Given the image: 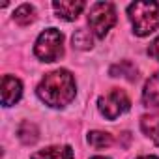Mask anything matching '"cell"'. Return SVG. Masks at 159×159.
I'll use <instances>...</instances> for the list:
<instances>
[{"instance_id":"6da1fadb","label":"cell","mask_w":159,"mask_h":159,"mask_svg":"<svg viewBox=\"0 0 159 159\" xmlns=\"http://www.w3.org/2000/svg\"><path fill=\"white\" fill-rule=\"evenodd\" d=\"M36 94L45 105L52 109H64L75 99L77 84L67 69H56L41 79V83L36 88Z\"/></svg>"},{"instance_id":"7a4b0ae2","label":"cell","mask_w":159,"mask_h":159,"mask_svg":"<svg viewBox=\"0 0 159 159\" xmlns=\"http://www.w3.org/2000/svg\"><path fill=\"white\" fill-rule=\"evenodd\" d=\"M127 17L131 21L133 32L139 38L150 36L159 28V2L139 0L127 6Z\"/></svg>"},{"instance_id":"3957f363","label":"cell","mask_w":159,"mask_h":159,"mask_svg":"<svg viewBox=\"0 0 159 159\" xmlns=\"http://www.w3.org/2000/svg\"><path fill=\"white\" fill-rule=\"evenodd\" d=\"M34 54L41 62H56L64 54V36L58 28L43 30L34 45Z\"/></svg>"},{"instance_id":"277c9868","label":"cell","mask_w":159,"mask_h":159,"mask_svg":"<svg viewBox=\"0 0 159 159\" xmlns=\"http://www.w3.org/2000/svg\"><path fill=\"white\" fill-rule=\"evenodd\" d=\"M88 25L96 38H105L109 30L116 25V10L112 2H96L88 13Z\"/></svg>"},{"instance_id":"5b68a950","label":"cell","mask_w":159,"mask_h":159,"mask_svg":"<svg viewBox=\"0 0 159 159\" xmlns=\"http://www.w3.org/2000/svg\"><path fill=\"white\" fill-rule=\"evenodd\" d=\"M131 107L129 96L122 88H112L107 96H101L98 99V109L107 120H116L124 112H127Z\"/></svg>"},{"instance_id":"8992f818","label":"cell","mask_w":159,"mask_h":159,"mask_svg":"<svg viewBox=\"0 0 159 159\" xmlns=\"http://www.w3.org/2000/svg\"><path fill=\"white\" fill-rule=\"evenodd\" d=\"M2 105L11 107L23 98V83L13 75H4L2 77Z\"/></svg>"},{"instance_id":"52a82bcc","label":"cell","mask_w":159,"mask_h":159,"mask_svg":"<svg viewBox=\"0 0 159 159\" xmlns=\"http://www.w3.org/2000/svg\"><path fill=\"white\" fill-rule=\"evenodd\" d=\"M84 8H86V4L83 0H56V2H52V10H54L56 17L64 19V21H75L83 13Z\"/></svg>"},{"instance_id":"ba28073f","label":"cell","mask_w":159,"mask_h":159,"mask_svg":"<svg viewBox=\"0 0 159 159\" xmlns=\"http://www.w3.org/2000/svg\"><path fill=\"white\" fill-rule=\"evenodd\" d=\"M142 105L159 109V71L148 79L142 88Z\"/></svg>"},{"instance_id":"9c48e42d","label":"cell","mask_w":159,"mask_h":159,"mask_svg":"<svg viewBox=\"0 0 159 159\" xmlns=\"http://www.w3.org/2000/svg\"><path fill=\"white\" fill-rule=\"evenodd\" d=\"M75 153H73V148L67 146V144H62V146H49V148H43V150H38L30 155V159H73Z\"/></svg>"},{"instance_id":"30bf717a","label":"cell","mask_w":159,"mask_h":159,"mask_svg":"<svg viewBox=\"0 0 159 159\" xmlns=\"http://www.w3.org/2000/svg\"><path fill=\"white\" fill-rule=\"evenodd\" d=\"M109 73H111V77H120V79H125V81L133 83V81H137L139 69H137V66H135L131 60H122L120 64L111 66Z\"/></svg>"},{"instance_id":"8fae6325","label":"cell","mask_w":159,"mask_h":159,"mask_svg":"<svg viewBox=\"0 0 159 159\" xmlns=\"http://www.w3.org/2000/svg\"><path fill=\"white\" fill-rule=\"evenodd\" d=\"M140 129L148 139L153 140V144L159 146V114H144L140 118Z\"/></svg>"},{"instance_id":"7c38bea8","label":"cell","mask_w":159,"mask_h":159,"mask_svg":"<svg viewBox=\"0 0 159 159\" xmlns=\"http://www.w3.org/2000/svg\"><path fill=\"white\" fill-rule=\"evenodd\" d=\"M17 137H19V140H21L23 144L30 146V144H34V142L39 139V131H38L36 124L25 120V122H21L19 127H17Z\"/></svg>"},{"instance_id":"4fadbf2b","label":"cell","mask_w":159,"mask_h":159,"mask_svg":"<svg viewBox=\"0 0 159 159\" xmlns=\"http://www.w3.org/2000/svg\"><path fill=\"white\" fill-rule=\"evenodd\" d=\"M13 21L21 26H28L30 23L36 21V8L32 4H21L13 11Z\"/></svg>"},{"instance_id":"5bb4252c","label":"cell","mask_w":159,"mask_h":159,"mask_svg":"<svg viewBox=\"0 0 159 159\" xmlns=\"http://www.w3.org/2000/svg\"><path fill=\"white\" fill-rule=\"evenodd\" d=\"M112 137L105 131H90L88 133V144L96 150H103V148H109L112 146Z\"/></svg>"},{"instance_id":"9a60e30c","label":"cell","mask_w":159,"mask_h":159,"mask_svg":"<svg viewBox=\"0 0 159 159\" xmlns=\"http://www.w3.org/2000/svg\"><path fill=\"white\" fill-rule=\"evenodd\" d=\"M71 41H73V47H75V49H81V51H88V49H92V45H94V39H92L90 32L84 30V28L75 30Z\"/></svg>"},{"instance_id":"2e32d148","label":"cell","mask_w":159,"mask_h":159,"mask_svg":"<svg viewBox=\"0 0 159 159\" xmlns=\"http://www.w3.org/2000/svg\"><path fill=\"white\" fill-rule=\"evenodd\" d=\"M148 56L150 58H153L155 62H159V36L148 45Z\"/></svg>"},{"instance_id":"e0dca14e","label":"cell","mask_w":159,"mask_h":159,"mask_svg":"<svg viewBox=\"0 0 159 159\" xmlns=\"http://www.w3.org/2000/svg\"><path fill=\"white\" fill-rule=\"evenodd\" d=\"M137 159H159V157H155V155H140Z\"/></svg>"},{"instance_id":"ac0fdd59","label":"cell","mask_w":159,"mask_h":159,"mask_svg":"<svg viewBox=\"0 0 159 159\" xmlns=\"http://www.w3.org/2000/svg\"><path fill=\"white\" fill-rule=\"evenodd\" d=\"M92 159H109V157H101V155H96V157H92Z\"/></svg>"}]
</instances>
